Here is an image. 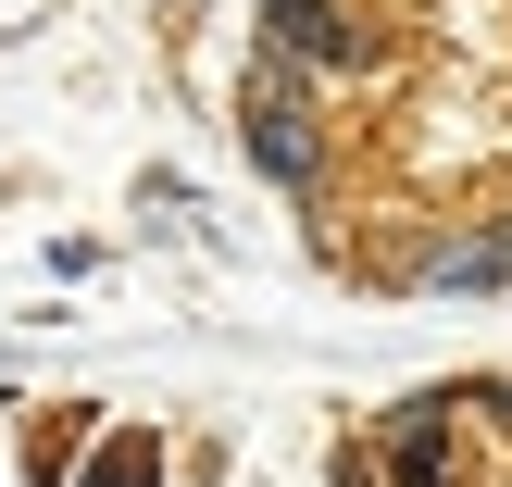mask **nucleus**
<instances>
[{"mask_svg":"<svg viewBox=\"0 0 512 487\" xmlns=\"http://www.w3.org/2000/svg\"><path fill=\"white\" fill-rule=\"evenodd\" d=\"M75 487H163V450H150V438H100V463Z\"/></svg>","mask_w":512,"mask_h":487,"instance_id":"20e7f679","label":"nucleus"},{"mask_svg":"<svg viewBox=\"0 0 512 487\" xmlns=\"http://www.w3.org/2000/svg\"><path fill=\"white\" fill-rule=\"evenodd\" d=\"M413 288L425 300H500L512 288V213H475V225H450V238H425Z\"/></svg>","mask_w":512,"mask_h":487,"instance_id":"7ed1b4c3","label":"nucleus"},{"mask_svg":"<svg viewBox=\"0 0 512 487\" xmlns=\"http://www.w3.org/2000/svg\"><path fill=\"white\" fill-rule=\"evenodd\" d=\"M250 63L300 75V88H363V75L400 63V38L363 0H263V13H250Z\"/></svg>","mask_w":512,"mask_h":487,"instance_id":"f257e3e1","label":"nucleus"},{"mask_svg":"<svg viewBox=\"0 0 512 487\" xmlns=\"http://www.w3.org/2000/svg\"><path fill=\"white\" fill-rule=\"evenodd\" d=\"M450 400H463L475 425H500V438H512V375H463V388H450Z\"/></svg>","mask_w":512,"mask_h":487,"instance_id":"39448f33","label":"nucleus"},{"mask_svg":"<svg viewBox=\"0 0 512 487\" xmlns=\"http://www.w3.org/2000/svg\"><path fill=\"white\" fill-rule=\"evenodd\" d=\"M238 150H250V175H263V188L313 200L325 175H338V113H325V88L250 63V88H238Z\"/></svg>","mask_w":512,"mask_h":487,"instance_id":"f03ea898","label":"nucleus"},{"mask_svg":"<svg viewBox=\"0 0 512 487\" xmlns=\"http://www.w3.org/2000/svg\"><path fill=\"white\" fill-rule=\"evenodd\" d=\"M63 463H75V425H38V438H25V475L63 487Z\"/></svg>","mask_w":512,"mask_h":487,"instance_id":"423d86ee","label":"nucleus"}]
</instances>
